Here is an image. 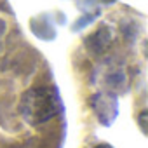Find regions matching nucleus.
I'll return each instance as SVG.
<instances>
[{
  "mask_svg": "<svg viewBox=\"0 0 148 148\" xmlns=\"http://www.w3.org/2000/svg\"><path fill=\"white\" fill-rule=\"evenodd\" d=\"M19 110L28 124L38 125L51 120L61 112V101L52 89L35 87L23 94Z\"/></svg>",
  "mask_w": 148,
  "mask_h": 148,
  "instance_id": "1",
  "label": "nucleus"
}]
</instances>
